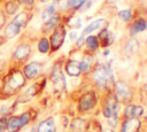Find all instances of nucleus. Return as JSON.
<instances>
[{
  "mask_svg": "<svg viewBox=\"0 0 147 132\" xmlns=\"http://www.w3.org/2000/svg\"><path fill=\"white\" fill-rule=\"evenodd\" d=\"M92 77L95 84L101 87H106L113 81L111 69L106 64H98L93 70Z\"/></svg>",
  "mask_w": 147,
  "mask_h": 132,
  "instance_id": "obj_1",
  "label": "nucleus"
},
{
  "mask_svg": "<svg viewBox=\"0 0 147 132\" xmlns=\"http://www.w3.org/2000/svg\"><path fill=\"white\" fill-rule=\"evenodd\" d=\"M24 84H25V78L23 73L18 70H15L7 77L3 85V92H6L7 94H11L18 91Z\"/></svg>",
  "mask_w": 147,
  "mask_h": 132,
  "instance_id": "obj_2",
  "label": "nucleus"
},
{
  "mask_svg": "<svg viewBox=\"0 0 147 132\" xmlns=\"http://www.w3.org/2000/svg\"><path fill=\"white\" fill-rule=\"evenodd\" d=\"M117 99L114 98V96H110L105 106H103V115L105 117L108 119L109 124L111 126H115L116 125V122H117Z\"/></svg>",
  "mask_w": 147,
  "mask_h": 132,
  "instance_id": "obj_3",
  "label": "nucleus"
},
{
  "mask_svg": "<svg viewBox=\"0 0 147 132\" xmlns=\"http://www.w3.org/2000/svg\"><path fill=\"white\" fill-rule=\"evenodd\" d=\"M31 119V112H24L21 116L11 117L7 122V130L9 132H17L20 129L25 126Z\"/></svg>",
  "mask_w": 147,
  "mask_h": 132,
  "instance_id": "obj_4",
  "label": "nucleus"
},
{
  "mask_svg": "<svg viewBox=\"0 0 147 132\" xmlns=\"http://www.w3.org/2000/svg\"><path fill=\"white\" fill-rule=\"evenodd\" d=\"M51 80H52V84H53L54 88L57 92H61L62 90H64V87H65V80H64L63 73L61 71V65L59 63L55 64L53 67L52 71H51Z\"/></svg>",
  "mask_w": 147,
  "mask_h": 132,
  "instance_id": "obj_5",
  "label": "nucleus"
},
{
  "mask_svg": "<svg viewBox=\"0 0 147 132\" xmlns=\"http://www.w3.org/2000/svg\"><path fill=\"white\" fill-rule=\"evenodd\" d=\"M65 38V29L62 25H59L54 29V31L51 34V47L53 51L59 49Z\"/></svg>",
  "mask_w": 147,
  "mask_h": 132,
  "instance_id": "obj_6",
  "label": "nucleus"
},
{
  "mask_svg": "<svg viewBox=\"0 0 147 132\" xmlns=\"http://www.w3.org/2000/svg\"><path fill=\"white\" fill-rule=\"evenodd\" d=\"M115 94H116V99L119 101H129L132 96L131 90L122 80L115 83Z\"/></svg>",
  "mask_w": 147,
  "mask_h": 132,
  "instance_id": "obj_7",
  "label": "nucleus"
},
{
  "mask_svg": "<svg viewBox=\"0 0 147 132\" xmlns=\"http://www.w3.org/2000/svg\"><path fill=\"white\" fill-rule=\"evenodd\" d=\"M96 102V98L94 95V93H86L85 95H83L78 102V109L80 111H85V110H90L95 106Z\"/></svg>",
  "mask_w": 147,
  "mask_h": 132,
  "instance_id": "obj_8",
  "label": "nucleus"
},
{
  "mask_svg": "<svg viewBox=\"0 0 147 132\" xmlns=\"http://www.w3.org/2000/svg\"><path fill=\"white\" fill-rule=\"evenodd\" d=\"M41 71H42V64L41 63H39V62H31L28 65H25L23 73H24V76L28 79H33Z\"/></svg>",
  "mask_w": 147,
  "mask_h": 132,
  "instance_id": "obj_9",
  "label": "nucleus"
},
{
  "mask_svg": "<svg viewBox=\"0 0 147 132\" xmlns=\"http://www.w3.org/2000/svg\"><path fill=\"white\" fill-rule=\"evenodd\" d=\"M105 25H106V20H103V18L95 20V21L91 22V23H90V24L84 29V31H83V33H82V36H80L79 38L85 39L87 34H90V33H92V32H94V31H96V30L102 29Z\"/></svg>",
  "mask_w": 147,
  "mask_h": 132,
  "instance_id": "obj_10",
  "label": "nucleus"
},
{
  "mask_svg": "<svg viewBox=\"0 0 147 132\" xmlns=\"http://www.w3.org/2000/svg\"><path fill=\"white\" fill-rule=\"evenodd\" d=\"M140 129L139 118H127L123 124L121 132H138Z\"/></svg>",
  "mask_w": 147,
  "mask_h": 132,
  "instance_id": "obj_11",
  "label": "nucleus"
},
{
  "mask_svg": "<svg viewBox=\"0 0 147 132\" xmlns=\"http://www.w3.org/2000/svg\"><path fill=\"white\" fill-rule=\"evenodd\" d=\"M30 53H31V47L26 44H22L14 51V57L18 61H24L29 57Z\"/></svg>",
  "mask_w": 147,
  "mask_h": 132,
  "instance_id": "obj_12",
  "label": "nucleus"
},
{
  "mask_svg": "<svg viewBox=\"0 0 147 132\" xmlns=\"http://www.w3.org/2000/svg\"><path fill=\"white\" fill-rule=\"evenodd\" d=\"M142 114H144V108L137 104H129L124 110V115L126 118H138Z\"/></svg>",
  "mask_w": 147,
  "mask_h": 132,
  "instance_id": "obj_13",
  "label": "nucleus"
},
{
  "mask_svg": "<svg viewBox=\"0 0 147 132\" xmlns=\"http://www.w3.org/2000/svg\"><path fill=\"white\" fill-rule=\"evenodd\" d=\"M65 71L69 76H72V77H76V76H79L80 72H82V68H80V62L78 61H74V60H70L67 62L65 64Z\"/></svg>",
  "mask_w": 147,
  "mask_h": 132,
  "instance_id": "obj_14",
  "label": "nucleus"
},
{
  "mask_svg": "<svg viewBox=\"0 0 147 132\" xmlns=\"http://www.w3.org/2000/svg\"><path fill=\"white\" fill-rule=\"evenodd\" d=\"M37 132H55V123L53 118H47L38 125Z\"/></svg>",
  "mask_w": 147,
  "mask_h": 132,
  "instance_id": "obj_15",
  "label": "nucleus"
},
{
  "mask_svg": "<svg viewBox=\"0 0 147 132\" xmlns=\"http://www.w3.org/2000/svg\"><path fill=\"white\" fill-rule=\"evenodd\" d=\"M21 26H18L16 23H14L13 21L6 26V29H5V37H7V38H13V37H15V36H17L18 33H20V31H21Z\"/></svg>",
  "mask_w": 147,
  "mask_h": 132,
  "instance_id": "obj_16",
  "label": "nucleus"
},
{
  "mask_svg": "<svg viewBox=\"0 0 147 132\" xmlns=\"http://www.w3.org/2000/svg\"><path fill=\"white\" fill-rule=\"evenodd\" d=\"M29 21H30V14H29L28 11H22V13H20V14L16 15L15 18L13 20V22L16 23V24H17L18 26H21V28L26 26V24L29 23Z\"/></svg>",
  "mask_w": 147,
  "mask_h": 132,
  "instance_id": "obj_17",
  "label": "nucleus"
},
{
  "mask_svg": "<svg viewBox=\"0 0 147 132\" xmlns=\"http://www.w3.org/2000/svg\"><path fill=\"white\" fill-rule=\"evenodd\" d=\"M60 22H61V17H60V16H57V15L52 16L48 21L45 22V26H44L45 32H49L51 30H53V29H55L56 26H59V25H60Z\"/></svg>",
  "mask_w": 147,
  "mask_h": 132,
  "instance_id": "obj_18",
  "label": "nucleus"
},
{
  "mask_svg": "<svg viewBox=\"0 0 147 132\" xmlns=\"http://www.w3.org/2000/svg\"><path fill=\"white\" fill-rule=\"evenodd\" d=\"M146 29V22L145 20H137L136 22H133V24L131 25L130 28V34H137V33H140L142 32L144 30Z\"/></svg>",
  "mask_w": 147,
  "mask_h": 132,
  "instance_id": "obj_19",
  "label": "nucleus"
},
{
  "mask_svg": "<svg viewBox=\"0 0 147 132\" xmlns=\"http://www.w3.org/2000/svg\"><path fill=\"white\" fill-rule=\"evenodd\" d=\"M138 49H139V44H138L137 39H134V38H131V39L126 42V45H125V52H126L127 55H133V54H136V53L138 52Z\"/></svg>",
  "mask_w": 147,
  "mask_h": 132,
  "instance_id": "obj_20",
  "label": "nucleus"
},
{
  "mask_svg": "<svg viewBox=\"0 0 147 132\" xmlns=\"http://www.w3.org/2000/svg\"><path fill=\"white\" fill-rule=\"evenodd\" d=\"M87 129V124L84 119L80 118H76L74 119V122L71 123V130L76 131V132H83Z\"/></svg>",
  "mask_w": 147,
  "mask_h": 132,
  "instance_id": "obj_21",
  "label": "nucleus"
},
{
  "mask_svg": "<svg viewBox=\"0 0 147 132\" xmlns=\"http://www.w3.org/2000/svg\"><path fill=\"white\" fill-rule=\"evenodd\" d=\"M99 39L102 40V45H103V46H109V45L113 42V36H111V33H110L107 29H103V30L100 32Z\"/></svg>",
  "mask_w": 147,
  "mask_h": 132,
  "instance_id": "obj_22",
  "label": "nucleus"
},
{
  "mask_svg": "<svg viewBox=\"0 0 147 132\" xmlns=\"http://www.w3.org/2000/svg\"><path fill=\"white\" fill-rule=\"evenodd\" d=\"M85 44L90 51H96L99 47V38L95 36H88L85 40Z\"/></svg>",
  "mask_w": 147,
  "mask_h": 132,
  "instance_id": "obj_23",
  "label": "nucleus"
},
{
  "mask_svg": "<svg viewBox=\"0 0 147 132\" xmlns=\"http://www.w3.org/2000/svg\"><path fill=\"white\" fill-rule=\"evenodd\" d=\"M5 9H6V11H7L8 15H14L18 10V2L16 0H9L6 3Z\"/></svg>",
  "mask_w": 147,
  "mask_h": 132,
  "instance_id": "obj_24",
  "label": "nucleus"
},
{
  "mask_svg": "<svg viewBox=\"0 0 147 132\" xmlns=\"http://www.w3.org/2000/svg\"><path fill=\"white\" fill-rule=\"evenodd\" d=\"M55 15V7H54V5H51V6H48V7H46L45 9H44V11H42V14H41V20L44 21V23L46 22V21H48L52 16H54Z\"/></svg>",
  "mask_w": 147,
  "mask_h": 132,
  "instance_id": "obj_25",
  "label": "nucleus"
},
{
  "mask_svg": "<svg viewBox=\"0 0 147 132\" xmlns=\"http://www.w3.org/2000/svg\"><path fill=\"white\" fill-rule=\"evenodd\" d=\"M67 24L69 25V28H72V29H79V28L82 26V20H80L78 16H71V17L68 18Z\"/></svg>",
  "mask_w": 147,
  "mask_h": 132,
  "instance_id": "obj_26",
  "label": "nucleus"
},
{
  "mask_svg": "<svg viewBox=\"0 0 147 132\" xmlns=\"http://www.w3.org/2000/svg\"><path fill=\"white\" fill-rule=\"evenodd\" d=\"M49 47H51V45H49V40L47 38H42V39L39 40V42H38V49H39V52L47 53L49 51Z\"/></svg>",
  "mask_w": 147,
  "mask_h": 132,
  "instance_id": "obj_27",
  "label": "nucleus"
},
{
  "mask_svg": "<svg viewBox=\"0 0 147 132\" xmlns=\"http://www.w3.org/2000/svg\"><path fill=\"white\" fill-rule=\"evenodd\" d=\"M91 63H92V57L86 55L83 57L82 62H80V68H82V71L84 72H87L90 70V67H91Z\"/></svg>",
  "mask_w": 147,
  "mask_h": 132,
  "instance_id": "obj_28",
  "label": "nucleus"
},
{
  "mask_svg": "<svg viewBox=\"0 0 147 132\" xmlns=\"http://www.w3.org/2000/svg\"><path fill=\"white\" fill-rule=\"evenodd\" d=\"M87 0H68L67 1V7L72 8V9H78L83 6V3Z\"/></svg>",
  "mask_w": 147,
  "mask_h": 132,
  "instance_id": "obj_29",
  "label": "nucleus"
},
{
  "mask_svg": "<svg viewBox=\"0 0 147 132\" xmlns=\"http://www.w3.org/2000/svg\"><path fill=\"white\" fill-rule=\"evenodd\" d=\"M118 17L124 21V22H129L131 18H132V11L130 9H124V10H121L118 13Z\"/></svg>",
  "mask_w": 147,
  "mask_h": 132,
  "instance_id": "obj_30",
  "label": "nucleus"
},
{
  "mask_svg": "<svg viewBox=\"0 0 147 132\" xmlns=\"http://www.w3.org/2000/svg\"><path fill=\"white\" fill-rule=\"evenodd\" d=\"M5 129H7V119L6 117H2L0 119V132L5 131Z\"/></svg>",
  "mask_w": 147,
  "mask_h": 132,
  "instance_id": "obj_31",
  "label": "nucleus"
},
{
  "mask_svg": "<svg viewBox=\"0 0 147 132\" xmlns=\"http://www.w3.org/2000/svg\"><path fill=\"white\" fill-rule=\"evenodd\" d=\"M5 24H6V16H5V14L0 10V30L3 28Z\"/></svg>",
  "mask_w": 147,
  "mask_h": 132,
  "instance_id": "obj_32",
  "label": "nucleus"
},
{
  "mask_svg": "<svg viewBox=\"0 0 147 132\" xmlns=\"http://www.w3.org/2000/svg\"><path fill=\"white\" fill-rule=\"evenodd\" d=\"M18 2L22 3V5H24V6H26V7H31L33 5L34 0H18Z\"/></svg>",
  "mask_w": 147,
  "mask_h": 132,
  "instance_id": "obj_33",
  "label": "nucleus"
},
{
  "mask_svg": "<svg viewBox=\"0 0 147 132\" xmlns=\"http://www.w3.org/2000/svg\"><path fill=\"white\" fill-rule=\"evenodd\" d=\"M76 34H77V33H76V32H72V33H71V39H75V38H76V37H77V38H78V36H76Z\"/></svg>",
  "mask_w": 147,
  "mask_h": 132,
  "instance_id": "obj_34",
  "label": "nucleus"
},
{
  "mask_svg": "<svg viewBox=\"0 0 147 132\" xmlns=\"http://www.w3.org/2000/svg\"><path fill=\"white\" fill-rule=\"evenodd\" d=\"M108 3H114V2H116V1H118V0H106Z\"/></svg>",
  "mask_w": 147,
  "mask_h": 132,
  "instance_id": "obj_35",
  "label": "nucleus"
},
{
  "mask_svg": "<svg viewBox=\"0 0 147 132\" xmlns=\"http://www.w3.org/2000/svg\"><path fill=\"white\" fill-rule=\"evenodd\" d=\"M2 68H3V63L0 61V73H1V71H2Z\"/></svg>",
  "mask_w": 147,
  "mask_h": 132,
  "instance_id": "obj_36",
  "label": "nucleus"
},
{
  "mask_svg": "<svg viewBox=\"0 0 147 132\" xmlns=\"http://www.w3.org/2000/svg\"><path fill=\"white\" fill-rule=\"evenodd\" d=\"M40 1H42V2H45V1H47V0H40Z\"/></svg>",
  "mask_w": 147,
  "mask_h": 132,
  "instance_id": "obj_37",
  "label": "nucleus"
},
{
  "mask_svg": "<svg viewBox=\"0 0 147 132\" xmlns=\"http://www.w3.org/2000/svg\"><path fill=\"white\" fill-rule=\"evenodd\" d=\"M146 29H147V22H146Z\"/></svg>",
  "mask_w": 147,
  "mask_h": 132,
  "instance_id": "obj_38",
  "label": "nucleus"
}]
</instances>
